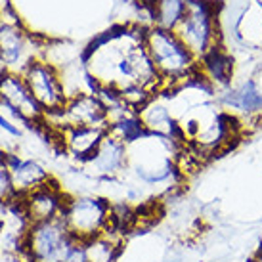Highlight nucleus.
I'll return each mask as SVG.
<instances>
[{
  "instance_id": "16",
  "label": "nucleus",
  "mask_w": 262,
  "mask_h": 262,
  "mask_svg": "<svg viewBox=\"0 0 262 262\" xmlns=\"http://www.w3.org/2000/svg\"><path fill=\"white\" fill-rule=\"evenodd\" d=\"M235 37L249 48L262 46V2H255L235 23Z\"/></svg>"
},
{
  "instance_id": "19",
  "label": "nucleus",
  "mask_w": 262,
  "mask_h": 262,
  "mask_svg": "<svg viewBox=\"0 0 262 262\" xmlns=\"http://www.w3.org/2000/svg\"><path fill=\"white\" fill-rule=\"evenodd\" d=\"M14 197V186H12V176L8 167V151L0 147V201H8Z\"/></svg>"
},
{
  "instance_id": "21",
  "label": "nucleus",
  "mask_w": 262,
  "mask_h": 262,
  "mask_svg": "<svg viewBox=\"0 0 262 262\" xmlns=\"http://www.w3.org/2000/svg\"><path fill=\"white\" fill-rule=\"evenodd\" d=\"M0 130L14 140L21 138L23 136L21 124L17 123L15 119H12V117H8V113H4L2 110H0Z\"/></svg>"
},
{
  "instance_id": "6",
  "label": "nucleus",
  "mask_w": 262,
  "mask_h": 262,
  "mask_svg": "<svg viewBox=\"0 0 262 262\" xmlns=\"http://www.w3.org/2000/svg\"><path fill=\"white\" fill-rule=\"evenodd\" d=\"M71 241L73 235L61 219L38 222L29 226L23 239V251L33 262H61V256Z\"/></svg>"
},
{
  "instance_id": "10",
  "label": "nucleus",
  "mask_w": 262,
  "mask_h": 262,
  "mask_svg": "<svg viewBox=\"0 0 262 262\" xmlns=\"http://www.w3.org/2000/svg\"><path fill=\"white\" fill-rule=\"evenodd\" d=\"M54 132H56L54 144L67 159H71L79 167L94 157V153L105 138L103 126H66L63 130Z\"/></svg>"
},
{
  "instance_id": "9",
  "label": "nucleus",
  "mask_w": 262,
  "mask_h": 262,
  "mask_svg": "<svg viewBox=\"0 0 262 262\" xmlns=\"http://www.w3.org/2000/svg\"><path fill=\"white\" fill-rule=\"evenodd\" d=\"M69 195L71 193L63 188V184L52 178L40 188L33 189L31 193L19 197V199H21L25 216L29 219L31 224H38V222H50V220L61 219Z\"/></svg>"
},
{
  "instance_id": "18",
  "label": "nucleus",
  "mask_w": 262,
  "mask_h": 262,
  "mask_svg": "<svg viewBox=\"0 0 262 262\" xmlns=\"http://www.w3.org/2000/svg\"><path fill=\"white\" fill-rule=\"evenodd\" d=\"M105 132L110 134L111 138H115L121 144H124L126 147L134 144V142H138L140 138H144L147 134L142 121H140L138 113H130V115L123 117V119H119L115 123L107 124Z\"/></svg>"
},
{
  "instance_id": "14",
  "label": "nucleus",
  "mask_w": 262,
  "mask_h": 262,
  "mask_svg": "<svg viewBox=\"0 0 262 262\" xmlns=\"http://www.w3.org/2000/svg\"><path fill=\"white\" fill-rule=\"evenodd\" d=\"M197 71L205 79V82L214 90V94H219L220 90H226L233 84L235 59L232 52L224 48V44H220L197 61Z\"/></svg>"
},
{
  "instance_id": "12",
  "label": "nucleus",
  "mask_w": 262,
  "mask_h": 262,
  "mask_svg": "<svg viewBox=\"0 0 262 262\" xmlns=\"http://www.w3.org/2000/svg\"><path fill=\"white\" fill-rule=\"evenodd\" d=\"M138 117L147 134H155V136H163L176 142V144H184V132L180 128V123L174 117V111L170 107V102L165 94L153 96L151 100L138 111Z\"/></svg>"
},
{
  "instance_id": "4",
  "label": "nucleus",
  "mask_w": 262,
  "mask_h": 262,
  "mask_svg": "<svg viewBox=\"0 0 262 262\" xmlns=\"http://www.w3.org/2000/svg\"><path fill=\"white\" fill-rule=\"evenodd\" d=\"M21 75L44 115L58 113L66 107L69 98L61 82V71L56 66H52L48 59H33Z\"/></svg>"
},
{
  "instance_id": "13",
  "label": "nucleus",
  "mask_w": 262,
  "mask_h": 262,
  "mask_svg": "<svg viewBox=\"0 0 262 262\" xmlns=\"http://www.w3.org/2000/svg\"><path fill=\"white\" fill-rule=\"evenodd\" d=\"M8 167L12 176L15 197H23L33 189L40 188L42 184L52 180L54 176L42 163L35 157H21L14 151H8Z\"/></svg>"
},
{
  "instance_id": "3",
  "label": "nucleus",
  "mask_w": 262,
  "mask_h": 262,
  "mask_svg": "<svg viewBox=\"0 0 262 262\" xmlns=\"http://www.w3.org/2000/svg\"><path fill=\"white\" fill-rule=\"evenodd\" d=\"M111 199L100 193H71L61 220L75 239L88 241L111 228Z\"/></svg>"
},
{
  "instance_id": "17",
  "label": "nucleus",
  "mask_w": 262,
  "mask_h": 262,
  "mask_svg": "<svg viewBox=\"0 0 262 262\" xmlns=\"http://www.w3.org/2000/svg\"><path fill=\"white\" fill-rule=\"evenodd\" d=\"M188 0H157L151 8L153 25L161 29L174 31L186 14Z\"/></svg>"
},
{
  "instance_id": "1",
  "label": "nucleus",
  "mask_w": 262,
  "mask_h": 262,
  "mask_svg": "<svg viewBox=\"0 0 262 262\" xmlns=\"http://www.w3.org/2000/svg\"><path fill=\"white\" fill-rule=\"evenodd\" d=\"M144 46L168 92L197 73V59L178 38L174 31L149 27L144 35Z\"/></svg>"
},
{
  "instance_id": "8",
  "label": "nucleus",
  "mask_w": 262,
  "mask_h": 262,
  "mask_svg": "<svg viewBox=\"0 0 262 262\" xmlns=\"http://www.w3.org/2000/svg\"><path fill=\"white\" fill-rule=\"evenodd\" d=\"M126 167H128V147L119 140L111 138L105 132V138L94 153V157L86 161L80 170L82 174H86L90 180L96 182H113L121 180L126 174Z\"/></svg>"
},
{
  "instance_id": "7",
  "label": "nucleus",
  "mask_w": 262,
  "mask_h": 262,
  "mask_svg": "<svg viewBox=\"0 0 262 262\" xmlns=\"http://www.w3.org/2000/svg\"><path fill=\"white\" fill-rule=\"evenodd\" d=\"M44 124L52 130H63L66 126L107 128V111L98 94H79L69 98L61 111L44 115Z\"/></svg>"
},
{
  "instance_id": "20",
  "label": "nucleus",
  "mask_w": 262,
  "mask_h": 262,
  "mask_svg": "<svg viewBox=\"0 0 262 262\" xmlns=\"http://www.w3.org/2000/svg\"><path fill=\"white\" fill-rule=\"evenodd\" d=\"M61 262H88L84 241H79L73 237V241L67 245L66 253H63V256H61Z\"/></svg>"
},
{
  "instance_id": "22",
  "label": "nucleus",
  "mask_w": 262,
  "mask_h": 262,
  "mask_svg": "<svg viewBox=\"0 0 262 262\" xmlns=\"http://www.w3.org/2000/svg\"><path fill=\"white\" fill-rule=\"evenodd\" d=\"M260 247H262V241H260Z\"/></svg>"
},
{
  "instance_id": "5",
  "label": "nucleus",
  "mask_w": 262,
  "mask_h": 262,
  "mask_svg": "<svg viewBox=\"0 0 262 262\" xmlns=\"http://www.w3.org/2000/svg\"><path fill=\"white\" fill-rule=\"evenodd\" d=\"M0 110L27 128L44 123V111L33 98L21 73H0Z\"/></svg>"
},
{
  "instance_id": "15",
  "label": "nucleus",
  "mask_w": 262,
  "mask_h": 262,
  "mask_svg": "<svg viewBox=\"0 0 262 262\" xmlns=\"http://www.w3.org/2000/svg\"><path fill=\"white\" fill-rule=\"evenodd\" d=\"M124 239L126 237L107 230L105 233L98 235L94 239L84 241L88 262H117V258L123 253Z\"/></svg>"
},
{
  "instance_id": "11",
  "label": "nucleus",
  "mask_w": 262,
  "mask_h": 262,
  "mask_svg": "<svg viewBox=\"0 0 262 262\" xmlns=\"http://www.w3.org/2000/svg\"><path fill=\"white\" fill-rule=\"evenodd\" d=\"M220 107L233 117L260 119L262 117V88L256 79L233 82L232 86L219 92Z\"/></svg>"
},
{
  "instance_id": "2",
  "label": "nucleus",
  "mask_w": 262,
  "mask_h": 262,
  "mask_svg": "<svg viewBox=\"0 0 262 262\" xmlns=\"http://www.w3.org/2000/svg\"><path fill=\"white\" fill-rule=\"evenodd\" d=\"M178 38L186 44L193 58L199 61L205 54L222 44L220 29V2L216 0H188L186 14L174 29Z\"/></svg>"
}]
</instances>
